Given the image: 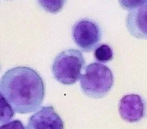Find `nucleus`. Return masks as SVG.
<instances>
[{
	"label": "nucleus",
	"mask_w": 147,
	"mask_h": 129,
	"mask_svg": "<svg viewBox=\"0 0 147 129\" xmlns=\"http://www.w3.org/2000/svg\"><path fill=\"white\" fill-rule=\"evenodd\" d=\"M72 33L75 44L85 52L96 49L102 38L99 25L88 18H83L77 21L73 26Z\"/></svg>",
	"instance_id": "4"
},
{
	"label": "nucleus",
	"mask_w": 147,
	"mask_h": 129,
	"mask_svg": "<svg viewBox=\"0 0 147 129\" xmlns=\"http://www.w3.org/2000/svg\"><path fill=\"white\" fill-rule=\"evenodd\" d=\"M0 129H25L22 123L19 120H14L0 126Z\"/></svg>",
	"instance_id": "12"
},
{
	"label": "nucleus",
	"mask_w": 147,
	"mask_h": 129,
	"mask_svg": "<svg viewBox=\"0 0 147 129\" xmlns=\"http://www.w3.org/2000/svg\"><path fill=\"white\" fill-rule=\"evenodd\" d=\"M126 25L134 37L147 40V1L129 11L126 19Z\"/></svg>",
	"instance_id": "7"
},
{
	"label": "nucleus",
	"mask_w": 147,
	"mask_h": 129,
	"mask_svg": "<svg viewBox=\"0 0 147 129\" xmlns=\"http://www.w3.org/2000/svg\"><path fill=\"white\" fill-rule=\"evenodd\" d=\"M0 91L13 110L20 114L37 111L45 92L40 75L26 67L7 70L0 79Z\"/></svg>",
	"instance_id": "1"
},
{
	"label": "nucleus",
	"mask_w": 147,
	"mask_h": 129,
	"mask_svg": "<svg viewBox=\"0 0 147 129\" xmlns=\"http://www.w3.org/2000/svg\"><path fill=\"white\" fill-rule=\"evenodd\" d=\"M14 114L15 111L0 91V124H5L9 122Z\"/></svg>",
	"instance_id": "8"
},
{
	"label": "nucleus",
	"mask_w": 147,
	"mask_h": 129,
	"mask_svg": "<svg viewBox=\"0 0 147 129\" xmlns=\"http://www.w3.org/2000/svg\"><path fill=\"white\" fill-rule=\"evenodd\" d=\"M147 1H119V3L121 6L127 10H131L137 7H139Z\"/></svg>",
	"instance_id": "11"
},
{
	"label": "nucleus",
	"mask_w": 147,
	"mask_h": 129,
	"mask_svg": "<svg viewBox=\"0 0 147 129\" xmlns=\"http://www.w3.org/2000/svg\"><path fill=\"white\" fill-rule=\"evenodd\" d=\"M25 129H64V123L53 107L44 106L29 118Z\"/></svg>",
	"instance_id": "6"
},
{
	"label": "nucleus",
	"mask_w": 147,
	"mask_h": 129,
	"mask_svg": "<svg viewBox=\"0 0 147 129\" xmlns=\"http://www.w3.org/2000/svg\"><path fill=\"white\" fill-rule=\"evenodd\" d=\"M85 64L80 50L67 49L56 56L52 65V72L55 79L60 83L72 85L80 79Z\"/></svg>",
	"instance_id": "3"
},
{
	"label": "nucleus",
	"mask_w": 147,
	"mask_h": 129,
	"mask_svg": "<svg viewBox=\"0 0 147 129\" xmlns=\"http://www.w3.org/2000/svg\"><path fill=\"white\" fill-rule=\"evenodd\" d=\"M95 59L101 62H107L113 58V52L111 47L107 44L98 46L94 51Z\"/></svg>",
	"instance_id": "9"
},
{
	"label": "nucleus",
	"mask_w": 147,
	"mask_h": 129,
	"mask_svg": "<svg viewBox=\"0 0 147 129\" xmlns=\"http://www.w3.org/2000/svg\"><path fill=\"white\" fill-rule=\"evenodd\" d=\"M38 3L47 11L55 13L63 8L64 1H38Z\"/></svg>",
	"instance_id": "10"
},
{
	"label": "nucleus",
	"mask_w": 147,
	"mask_h": 129,
	"mask_svg": "<svg viewBox=\"0 0 147 129\" xmlns=\"http://www.w3.org/2000/svg\"><path fill=\"white\" fill-rule=\"evenodd\" d=\"M118 111L123 120L138 122L147 117V101L139 95H125L119 100Z\"/></svg>",
	"instance_id": "5"
},
{
	"label": "nucleus",
	"mask_w": 147,
	"mask_h": 129,
	"mask_svg": "<svg viewBox=\"0 0 147 129\" xmlns=\"http://www.w3.org/2000/svg\"><path fill=\"white\" fill-rule=\"evenodd\" d=\"M83 92L87 96L99 99L105 96L114 83L111 71L99 62H92L86 68L80 78Z\"/></svg>",
	"instance_id": "2"
}]
</instances>
